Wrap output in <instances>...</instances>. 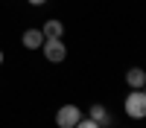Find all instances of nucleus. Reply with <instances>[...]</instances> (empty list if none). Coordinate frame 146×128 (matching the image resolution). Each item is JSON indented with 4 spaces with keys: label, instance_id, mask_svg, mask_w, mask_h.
Returning <instances> with one entry per match:
<instances>
[{
    "label": "nucleus",
    "instance_id": "f257e3e1",
    "mask_svg": "<svg viewBox=\"0 0 146 128\" xmlns=\"http://www.w3.org/2000/svg\"><path fill=\"white\" fill-rule=\"evenodd\" d=\"M123 111L129 119H146V90H129L123 99Z\"/></svg>",
    "mask_w": 146,
    "mask_h": 128
},
{
    "label": "nucleus",
    "instance_id": "f03ea898",
    "mask_svg": "<svg viewBox=\"0 0 146 128\" xmlns=\"http://www.w3.org/2000/svg\"><path fill=\"white\" fill-rule=\"evenodd\" d=\"M41 50H44V58H47V61H53V64H58V61H64V58H67L64 38H44Z\"/></svg>",
    "mask_w": 146,
    "mask_h": 128
},
{
    "label": "nucleus",
    "instance_id": "7ed1b4c3",
    "mask_svg": "<svg viewBox=\"0 0 146 128\" xmlns=\"http://www.w3.org/2000/svg\"><path fill=\"white\" fill-rule=\"evenodd\" d=\"M79 119H82V111L76 105H62V108L56 111V125L58 128H76Z\"/></svg>",
    "mask_w": 146,
    "mask_h": 128
},
{
    "label": "nucleus",
    "instance_id": "20e7f679",
    "mask_svg": "<svg viewBox=\"0 0 146 128\" xmlns=\"http://www.w3.org/2000/svg\"><path fill=\"white\" fill-rule=\"evenodd\" d=\"M88 116L100 125V128H111V122H114V116H111V111L105 108L102 102H96V105H91L88 108Z\"/></svg>",
    "mask_w": 146,
    "mask_h": 128
},
{
    "label": "nucleus",
    "instance_id": "39448f33",
    "mask_svg": "<svg viewBox=\"0 0 146 128\" xmlns=\"http://www.w3.org/2000/svg\"><path fill=\"white\" fill-rule=\"evenodd\" d=\"M21 44L27 47V50H41V44H44V32L38 29V26H32V29H27L21 35Z\"/></svg>",
    "mask_w": 146,
    "mask_h": 128
},
{
    "label": "nucleus",
    "instance_id": "423d86ee",
    "mask_svg": "<svg viewBox=\"0 0 146 128\" xmlns=\"http://www.w3.org/2000/svg\"><path fill=\"white\" fill-rule=\"evenodd\" d=\"M126 85H129L131 90H143V85H146V70L131 67L129 73H126Z\"/></svg>",
    "mask_w": 146,
    "mask_h": 128
},
{
    "label": "nucleus",
    "instance_id": "0eeeda50",
    "mask_svg": "<svg viewBox=\"0 0 146 128\" xmlns=\"http://www.w3.org/2000/svg\"><path fill=\"white\" fill-rule=\"evenodd\" d=\"M41 32H44V38H64V23L56 20V18H50L41 26Z\"/></svg>",
    "mask_w": 146,
    "mask_h": 128
},
{
    "label": "nucleus",
    "instance_id": "6e6552de",
    "mask_svg": "<svg viewBox=\"0 0 146 128\" xmlns=\"http://www.w3.org/2000/svg\"><path fill=\"white\" fill-rule=\"evenodd\" d=\"M76 128H100V125H96V122L91 119V116H82V119L76 122Z\"/></svg>",
    "mask_w": 146,
    "mask_h": 128
},
{
    "label": "nucleus",
    "instance_id": "1a4fd4ad",
    "mask_svg": "<svg viewBox=\"0 0 146 128\" xmlns=\"http://www.w3.org/2000/svg\"><path fill=\"white\" fill-rule=\"evenodd\" d=\"M27 3H29V6H44L47 0H27Z\"/></svg>",
    "mask_w": 146,
    "mask_h": 128
},
{
    "label": "nucleus",
    "instance_id": "9d476101",
    "mask_svg": "<svg viewBox=\"0 0 146 128\" xmlns=\"http://www.w3.org/2000/svg\"><path fill=\"white\" fill-rule=\"evenodd\" d=\"M0 64H3V50H0Z\"/></svg>",
    "mask_w": 146,
    "mask_h": 128
},
{
    "label": "nucleus",
    "instance_id": "9b49d317",
    "mask_svg": "<svg viewBox=\"0 0 146 128\" xmlns=\"http://www.w3.org/2000/svg\"><path fill=\"white\" fill-rule=\"evenodd\" d=\"M143 90H146V85H143Z\"/></svg>",
    "mask_w": 146,
    "mask_h": 128
}]
</instances>
